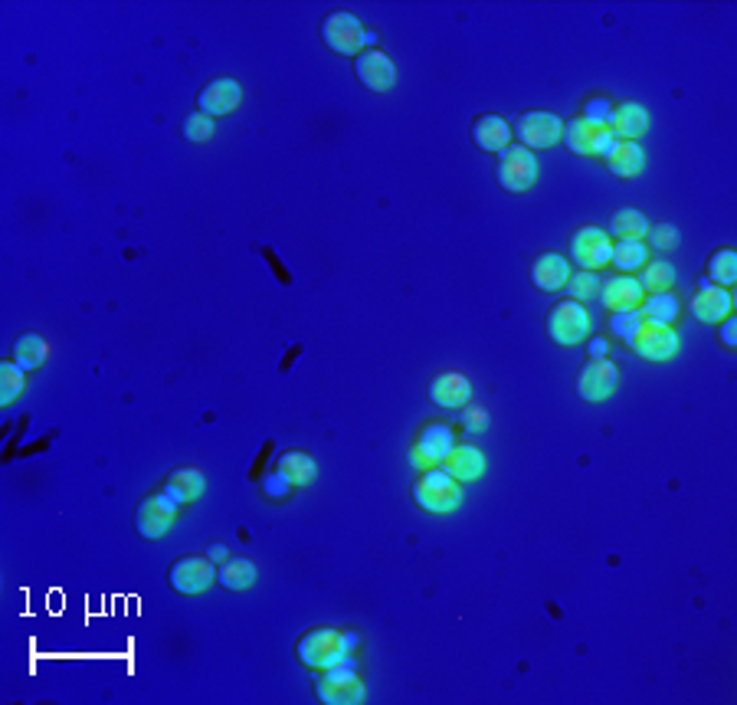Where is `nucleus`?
Instances as JSON below:
<instances>
[{
  "instance_id": "nucleus-18",
  "label": "nucleus",
  "mask_w": 737,
  "mask_h": 705,
  "mask_svg": "<svg viewBox=\"0 0 737 705\" xmlns=\"http://www.w3.org/2000/svg\"><path fill=\"white\" fill-rule=\"evenodd\" d=\"M688 309L698 322L705 325H718L731 315V292L721 286H711V282H701V289L688 302Z\"/></svg>"
},
{
  "instance_id": "nucleus-27",
  "label": "nucleus",
  "mask_w": 737,
  "mask_h": 705,
  "mask_svg": "<svg viewBox=\"0 0 737 705\" xmlns=\"http://www.w3.org/2000/svg\"><path fill=\"white\" fill-rule=\"evenodd\" d=\"M276 473L289 479L292 486H308L315 479V473H318V463L308 453H302V450H289V453L279 456V469H276Z\"/></svg>"
},
{
  "instance_id": "nucleus-11",
  "label": "nucleus",
  "mask_w": 737,
  "mask_h": 705,
  "mask_svg": "<svg viewBox=\"0 0 737 705\" xmlns=\"http://www.w3.org/2000/svg\"><path fill=\"white\" fill-rule=\"evenodd\" d=\"M610 253H613V240L606 237V230L600 227H580L574 237H570V263L577 269L597 273V269L610 263Z\"/></svg>"
},
{
  "instance_id": "nucleus-33",
  "label": "nucleus",
  "mask_w": 737,
  "mask_h": 705,
  "mask_svg": "<svg viewBox=\"0 0 737 705\" xmlns=\"http://www.w3.org/2000/svg\"><path fill=\"white\" fill-rule=\"evenodd\" d=\"M708 282L711 286H721L728 289L737 282V253L734 250H718L715 256L708 260Z\"/></svg>"
},
{
  "instance_id": "nucleus-34",
  "label": "nucleus",
  "mask_w": 737,
  "mask_h": 705,
  "mask_svg": "<svg viewBox=\"0 0 737 705\" xmlns=\"http://www.w3.org/2000/svg\"><path fill=\"white\" fill-rule=\"evenodd\" d=\"M23 387H27V371L20 368L17 361H4L0 364V404H14L17 397L23 394Z\"/></svg>"
},
{
  "instance_id": "nucleus-9",
  "label": "nucleus",
  "mask_w": 737,
  "mask_h": 705,
  "mask_svg": "<svg viewBox=\"0 0 737 705\" xmlns=\"http://www.w3.org/2000/svg\"><path fill=\"white\" fill-rule=\"evenodd\" d=\"M171 587L177 594L184 597H197L213 587L217 581V571H213V561L207 555H187V558H177L171 564Z\"/></svg>"
},
{
  "instance_id": "nucleus-39",
  "label": "nucleus",
  "mask_w": 737,
  "mask_h": 705,
  "mask_svg": "<svg viewBox=\"0 0 737 705\" xmlns=\"http://www.w3.org/2000/svg\"><path fill=\"white\" fill-rule=\"evenodd\" d=\"M584 119L593 122V125H606V119H610V105H606L603 99H593V102L587 105Z\"/></svg>"
},
{
  "instance_id": "nucleus-21",
  "label": "nucleus",
  "mask_w": 737,
  "mask_h": 705,
  "mask_svg": "<svg viewBox=\"0 0 737 705\" xmlns=\"http://www.w3.org/2000/svg\"><path fill=\"white\" fill-rule=\"evenodd\" d=\"M603 161L616 178H636L646 168V151L636 141H610V148L603 151Z\"/></svg>"
},
{
  "instance_id": "nucleus-2",
  "label": "nucleus",
  "mask_w": 737,
  "mask_h": 705,
  "mask_svg": "<svg viewBox=\"0 0 737 705\" xmlns=\"http://www.w3.org/2000/svg\"><path fill=\"white\" fill-rule=\"evenodd\" d=\"M315 696L325 705H358L364 702V683L351 663L338 660L315 676Z\"/></svg>"
},
{
  "instance_id": "nucleus-13",
  "label": "nucleus",
  "mask_w": 737,
  "mask_h": 705,
  "mask_svg": "<svg viewBox=\"0 0 737 705\" xmlns=\"http://www.w3.org/2000/svg\"><path fill=\"white\" fill-rule=\"evenodd\" d=\"M616 384H620V368L610 358H590L577 378V394L590 404H600L616 391Z\"/></svg>"
},
{
  "instance_id": "nucleus-15",
  "label": "nucleus",
  "mask_w": 737,
  "mask_h": 705,
  "mask_svg": "<svg viewBox=\"0 0 737 705\" xmlns=\"http://www.w3.org/2000/svg\"><path fill=\"white\" fill-rule=\"evenodd\" d=\"M243 99V89L236 79H213L200 89L197 96V112L207 115V119H220V115H230Z\"/></svg>"
},
{
  "instance_id": "nucleus-25",
  "label": "nucleus",
  "mask_w": 737,
  "mask_h": 705,
  "mask_svg": "<svg viewBox=\"0 0 737 705\" xmlns=\"http://www.w3.org/2000/svg\"><path fill=\"white\" fill-rule=\"evenodd\" d=\"M207 489V479L200 469L194 466H181L174 469V473L168 476V483H164V492L177 502V505H187V502H197L200 496H204Z\"/></svg>"
},
{
  "instance_id": "nucleus-17",
  "label": "nucleus",
  "mask_w": 737,
  "mask_h": 705,
  "mask_svg": "<svg viewBox=\"0 0 737 705\" xmlns=\"http://www.w3.org/2000/svg\"><path fill=\"white\" fill-rule=\"evenodd\" d=\"M597 296L603 302V309H610V312H636L639 302L646 299V292L639 286V279L633 276H606L600 282Z\"/></svg>"
},
{
  "instance_id": "nucleus-30",
  "label": "nucleus",
  "mask_w": 737,
  "mask_h": 705,
  "mask_svg": "<svg viewBox=\"0 0 737 705\" xmlns=\"http://www.w3.org/2000/svg\"><path fill=\"white\" fill-rule=\"evenodd\" d=\"M217 581L227 587V591H246L256 581V564L249 558H227L220 561L217 568Z\"/></svg>"
},
{
  "instance_id": "nucleus-43",
  "label": "nucleus",
  "mask_w": 737,
  "mask_h": 705,
  "mask_svg": "<svg viewBox=\"0 0 737 705\" xmlns=\"http://www.w3.org/2000/svg\"><path fill=\"white\" fill-rule=\"evenodd\" d=\"M590 351H593V358H606V355H603V351H606V342H603V338H597Z\"/></svg>"
},
{
  "instance_id": "nucleus-36",
  "label": "nucleus",
  "mask_w": 737,
  "mask_h": 705,
  "mask_svg": "<svg viewBox=\"0 0 737 705\" xmlns=\"http://www.w3.org/2000/svg\"><path fill=\"white\" fill-rule=\"evenodd\" d=\"M646 250H656V253H672L675 246H679V230L672 227V223H649L646 230Z\"/></svg>"
},
{
  "instance_id": "nucleus-31",
  "label": "nucleus",
  "mask_w": 737,
  "mask_h": 705,
  "mask_svg": "<svg viewBox=\"0 0 737 705\" xmlns=\"http://www.w3.org/2000/svg\"><path fill=\"white\" fill-rule=\"evenodd\" d=\"M610 263L620 269V273H636V269H643L649 263L646 243L643 240H616L613 253H610Z\"/></svg>"
},
{
  "instance_id": "nucleus-41",
  "label": "nucleus",
  "mask_w": 737,
  "mask_h": 705,
  "mask_svg": "<svg viewBox=\"0 0 737 705\" xmlns=\"http://www.w3.org/2000/svg\"><path fill=\"white\" fill-rule=\"evenodd\" d=\"M721 342L734 348L737 345V322L734 319H724V328H721Z\"/></svg>"
},
{
  "instance_id": "nucleus-3",
  "label": "nucleus",
  "mask_w": 737,
  "mask_h": 705,
  "mask_svg": "<svg viewBox=\"0 0 737 705\" xmlns=\"http://www.w3.org/2000/svg\"><path fill=\"white\" fill-rule=\"evenodd\" d=\"M548 335L554 345H580L590 335V312L584 302L577 299H564L557 302L551 315H548Z\"/></svg>"
},
{
  "instance_id": "nucleus-26",
  "label": "nucleus",
  "mask_w": 737,
  "mask_h": 705,
  "mask_svg": "<svg viewBox=\"0 0 737 705\" xmlns=\"http://www.w3.org/2000/svg\"><path fill=\"white\" fill-rule=\"evenodd\" d=\"M649 230V220L643 210L636 207H620L606 223V237L610 240H643Z\"/></svg>"
},
{
  "instance_id": "nucleus-1",
  "label": "nucleus",
  "mask_w": 737,
  "mask_h": 705,
  "mask_svg": "<svg viewBox=\"0 0 737 705\" xmlns=\"http://www.w3.org/2000/svg\"><path fill=\"white\" fill-rule=\"evenodd\" d=\"M413 502L420 505L423 512L449 515V512L459 509L462 486L446 473L443 466H433V469H426V473L413 483Z\"/></svg>"
},
{
  "instance_id": "nucleus-20",
  "label": "nucleus",
  "mask_w": 737,
  "mask_h": 705,
  "mask_svg": "<svg viewBox=\"0 0 737 705\" xmlns=\"http://www.w3.org/2000/svg\"><path fill=\"white\" fill-rule=\"evenodd\" d=\"M649 128V112L636 102H623L610 109V119H606V132L616 141H636L639 135H646Z\"/></svg>"
},
{
  "instance_id": "nucleus-35",
  "label": "nucleus",
  "mask_w": 737,
  "mask_h": 705,
  "mask_svg": "<svg viewBox=\"0 0 737 705\" xmlns=\"http://www.w3.org/2000/svg\"><path fill=\"white\" fill-rule=\"evenodd\" d=\"M567 296L577 299V302H590L593 296L600 292V276L590 273V269H577V273L567 276Z\"/></svg>"
},
{
  "instance_id": "nucleus-42",
  "label": "nucleus",
  "mask_w": 737,
  "mask_h": 705,
  "mask_svg": "<svg viewBox=\"0 0 737 705\" xmlns=\"http://www.w3.org/2000/svg\"><path fill=\"white\" fill-rule=\"evenodd\" d=\"M207 558H210L213 564H220V561H227V548H223V545H210V551H207Z\"/></svg>"
},
{
  "instance_id": "nucleus-23",
  "label": "nucleus",
  "mask_w": 737,
  "mask_h": 705,
  "mask_svg": "<svg viewBox=\"0 0 737 705\" xmlns=\"http://www.w3.org/2000/svg\"><path fill=\"white\" fill-rule=\"evenodd\" d=\"M567 276H570V263L561 253H544L531 263V282L541 292H561L567 286Z\"/></svg>"
},
{
  "instance_id": "nucleus-10",
  "label": "nucleus",
  "mask_w": 737,
  "mask_h": 705,
  "mask_svg": "<svg viewBox=\"0 0 737 705\" xmlns=\"http://www.w3.org/2000/svg\"><path fill=\"white\" fill-rule=\"evenodd\" d=\"M511 135H515L528 151L551 148V145L561 141L564 122L557 119L554 112H525L515 125H511Z\"/></svg>"
},
{
  "instance_id": "nucleus-16",
  "label": "nucleus",
  "mask_w": 737,
  "mask_h": 705,
  "mask_svg": "<svg viewBox=\"0 0 737 705\" xmlns=\"http://www.w3.org/2000/svg\"><path fill=\"white\" fill-rule=\"evenodd\" d=\"M354 73H358L361 86L371 92H390L397 82V66L390 63V56H384L380 50H364L354 60Z\"/></svg>"
},
{
  "instance_id": "nucleus-44",
  "label": "nucleus",
  "mask_w": 737,
  "mask_h": 705,
  "mask_svg": "<svg viewBox=\"0 0 737 705\" xmlns=\"http://www.w3.org/2000/svg\"><path fill=\"white\" fill-rule=\"evenodd\" d=\"M374 43H377V33L374 30H364V46H367V50H374Z\"/></svg>"
},
{
  "instance_id": "nucleus-12",
  "label": "nucleus",
  "mask_w": 737,
  "mask_h": 705,
  "mask_svg": "<svg viewBox=\"0 0 737 705\" xmlns=\"http://www.w3.org/2000/svg\"><path fill=\"white\" fill-rule=\"evenodd\" d=\"M177 509H181V505H177L164 489L154 492V496H148L145 502L138 505V512H135L138 535L148 538V542H154V538H161V535H168V528L177 519Z\"/></svg>"
},
{
  "instance_id": "nucleus-29",
  "label": "nucleus",
  "mask_w": 737,
  "mask_h": 705,
  "mask_svg": "<svg viewBox=\"0 0 737 705\" xmlns=\"http://www.w3.org/2000/svg\"><path fill=\"white\" fill-rule=\"evenodd\" d=\"M636 315L643 322H659V325H672L679 319V299L672 296V292H656V296H649L639 302Z\"/></svg>"
},
{
  "instance_id": "nucleus-28",
  "label": "nucleus",
  "mask_w": 737,
  "mask_h": 705,
  "mask_svg": "<svg viewBox=\"0 0 737 705\" xmlns=\"http://www.w3.org/2000/svg\"><path fill=\"white\" fill-rule=\"evenodd\" d=\"M50 358V345H46V338L37 335V332H27L20 335L14 342V361L20 364L23 371H37Z\"/></svg>"
},
{
  "instance_id": "nucleus-6",
  "label": "nucleus",
  "mask_w": 737,
  "mask_h": 705,
  "mask_svg": "<svg viewBox=\"0 0 737 705\" xmlns=\"http://www.w3.org/2000/svg\"><path fill=\"white\" fill-rule=\"evenodd\" d=\"M344 653H348V646H344V633L331 630V627H315L299 640V660L308 669L335 666L338 660H344Z\"/></svg>"
},
{
  "instance_id": "nucleus-7",
  "label": "nucleus",
  "mask_w": 737,
  "mask_h": 705,
  "mask_svg": "<svg viewBox=\"0 0 737 705\" xmlns=\"http://www.w3.org/2000/svg\"><path fill=\"white\" fill-rule=\"evenodd\" d=\"M322 40L331 53L358 56L364 50V27L358 17L348 14V10H331L322 23Z\"/></svg>"
},
{
  "instance_id": "nucleus-40",
  "label": "nucleus",
  "mask_w": 737,
  "mask_h": 705,
  "mask_svg": "<svg viewBox=\"0 0 737 705\" xmlns=\"http://www.w3.org/2000/svg\"><path fill=\"white\" fill-rule=\"evenodd\" d=\"M289 486H292L289 479L276 473V476H272L269 483H266V492H269V496H276V499H279V496H285V489H289Z\"/></svg>"
},
{
  "instance_id": "nucleus-24",
  "label": "nucleus",
  "mask_w": 737,
  "mask_h": 705,
  "mask_svg": "<svg viewBox=\"0 0 737 705\" xmlns=\"http://www.w3.org/2000/svg\"><path fill=\"white\" fill-rule=\"evenodd\" d=\"M472 141L482 151H492V155H502V151L511 145V125L502 119V115H482L472 125Z\"/></svg>"
},
{
  "instance_id": "nucleus-37",
  "label": "nucleus",
  "mask_w": 737,
  "mask_h": 705,
  "mask_svg": "<svg viewBox=\"0 0 737 705\" xmlns=\"http://www.w3.org/2000/svg\"><path fill=\"white\" fill-rule=\"evenodd\" d=\"M213 132H217V125H213V119H207V115L194 112V115H187V119H184L187 141H207V138H213Z\"/></svg>"
},
{
  "instance_id": "nucleus-32",
  "label": "nucleus",
  "mask_w": 737,
  "mask_h": 705,
  "mask_svg": "<svg viewBox=\"0 0 737 705\" xmlns=\"http://www.w3.org/2000/svg\"><path fill=\"white\" fill-rule=\"evenodd\" d=\"M639 286L649 296H656V292H669L675 286V266L669 260H652L643 266V276H639Z\"/></svg>"
},
{
  "instance_id": "nucleus-5",
  "label": "nucleus",
  "mask_w": 737,
  "mask_h": 705,
  "mask_svg": "<svg viewBox=\"0 0 737 705\" xmlns=\"http://www.w3.org/2000/svg\"><path fill=\"white\" fill-rule=\"evenodd\" d=\"M626 345L643 361H656V364L672 361L679 355V335H675L669 325H659V322H639L636 332L626 338Z\"/></svg>"
},
{
  "instance_id": "nucleus-38",
  "label": "nucleus",
  "mask_w": 737,
  "mask_h": 705,
  "mask_svg": "<svg viewBox=\"0 0 737 705\" xmlns=\"http://www.w3.org/2000/svg\"><path fill=\"white\" fill-rule=\"evenodd\" d=\"M639 322H643V319H639L636 312H613V325H610V332H613L616 338H623V342H626V338L636 332V325H639Z\"/></svg>"
},
{
  "instance_id": "nucleus-14",
  "label": "nucleus",
  "mask_w": 737,
  "mask_h": 705,
  "mask_svg": "<svg viewBox=\"0 0 737 705\" xmlns=\"http://www.w3.org/2000/svg\"><path fill=\"white\" fill-rule=\"evenodd\" d=\"M561 141L567 145V151H574V155H584V158H603V151L610 148L613 135L606 132V125H593L587 122L584 115L574 122L564 125V135Z\"/></svg>"
},
{
  "instance_id": "nucleus-22",
  "label": "nucleus",
  "mask_w": 737,
  "mask_h": 705,
  "mask_svg": "<svg viewBox=\"0 0 737 705\" xmlns=\"http://www.w3.org/2000/svg\"><path fill=\"white\" fill-rule=\"evenodd\" d=\"M443 469L456 479V483H475V479L485 473V453L472 443H456L453 453L446 456Z\"/></svg>"
},
{
  "instance_id": "nucleus-19",
  "label": "nucleus",
  "mask_w": 737,
  "mask_h": 705,
  "mask_svg": "<svg viewBox=\"0 0 737 705\" xmlns=\"http://www.w3.org/2000/svg\"><path fill=\"white\" fill-rule=\"evenodd\" d=\"M469 397H472V384L466 374H459V371H443L430 381V401L436 407H446V410L466 407Z\"/></svg>"
},
{
  "instance_id": "nucleus-4",
  "label": "nucleus",
  "mask_w": 737,
  "mask_h": 705,
  "mask_svg": "<svg viewBox=\"0 0 737 705\" xmlns=\"http://www.w3.org/2000/svg\"><path fill=\"white\" fill-rule=\"evenodd\" d=\"M538 158L525 145H508L498 155V184L511 194H525L538 181Z\"/></svg>"
},
{
  "instance_id": "nucleus-8",
  "label": "nucleus",
  "mask_w": 737,
  "mask_h": 705,
  "mask_svg": "<svg viewBox=\"0 0 737 705\" xmlns=\"http://www.w3.org/2000/svg\"><path fill=\"white\" fill-rule=\"evenodd\" d=\"M453 446H456V437L446 423H426V427L420 430V437H416L410 446V463L416 469L443 466L446 456L453 453Z\"/></svg>"
}]
</instances>
